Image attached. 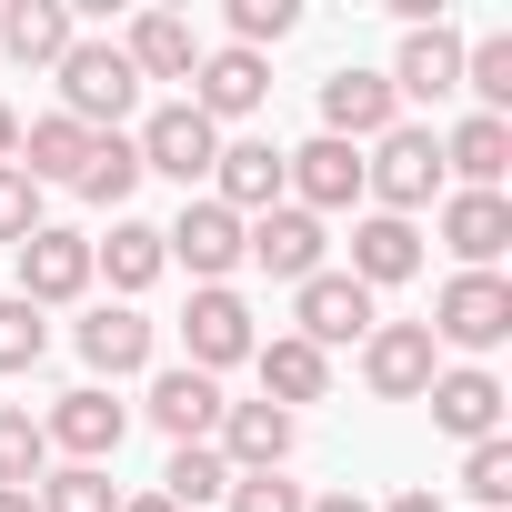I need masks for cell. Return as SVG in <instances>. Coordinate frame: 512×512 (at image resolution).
<instances>
[{
    "label": "cell",
    "mask_w": 512,
    "mask_h": 512,
    "mask_svg": "<svg viewBox=\"0 0 512 512\" xmlns=\"http://www.w3.org/2000/svg\"><path fill=\"white\" fill-rule=\"evenodd\" d=\"M171 442H211L221 432V382L211 372H191V362H171V372H151V402H141Z\"/></svg>",
    "instance_id": "cell-24"
},
{
    "label": "cell",
    "mask_w": 512,
    "mask_h": 512,
    "mask_svg": "<svg viewBox=\"0 0 512 512\" xmlns=\"http://www.w3.org/2000/svg\"><path fill=\"white\" fill-rule=\"evenodd\" d=\"M41 472H51L41 412H31V402H0V492H41Z\"/></svg>",
    "instance_id": "cell-30"
},
{
    "label": "cell",
    "mask_w": 512,
    "mask_h": 512,
    "mask_svg": "<svg viewBox=\"0 0 512 512\" xmlns=\"http://www.w3.org/2000/svg\"><path fill=\"white\" fill-rule=\"evenodd\" d=\"M392 101H452L462 91V31L452 21H422V31H402V51H392Z\"/></svg>",
    "instance_id": "cell-17"
},
{
    "label": "cell",
    "mask_w": 512,
    "mask_h": 512,
    "mask_svg": "<svg viewBox=\"0 0 512 512\" xmlns=\"http://www.w3.org/2000/svg\"><path fill=\"white\" fill-rule=\"evenodd\" d=\"M312 492L292 482V472H231V492H221V512H302Z\"/></svg>",
    "instance_id": "cell-37"
},
{
    "label": "cell",
    "mask_w": 512,
    "mask_h": 512,
    "mask_svg": "<svg viewBox=\"0 0 512 512\" xmlns=\"http://www.w3.org/2000/svg\"><path fill=\"white\" fill-rule=\"evenodd\" d=\"M41 432H51V452H61V462H111V452H121V432H131V402H111L101 382H71V392L41 412Z\"/></svg>",
    "instance_id": "cell-13"
},
{
    "label": "cell",
    "mask_w": 512,
    "mask_h": 512,
    "mask_svg": "<svg viewBox=\"0 0 512 512\" xmlns=\"http://www.w3.org/2000/svg\"><path fill=\"white\" fill-rule=\"evenodd\" d=\"M161 262H181L191 272V292H211V282H231L241 272V221L201 191V201H181V221L161 231Z\"/></svg>",
    "instance_id": "cell-11"
},
{
    "label": "cell",
    "mask_w": 512,
    "mask_h": 512,
    "mask_svg": "<svg viewBox=\"0 0 512 512\" xmlns=\"http://www.w3.org/2000/svg\"><path fill=\"white\" fill-rule=\"evenodd\" d=\"M282 201L292 211H312V221H332V211H352L362 201V151L352 141H302V151H282Z\"/></svg>",
    "instance_id": "cell-9"
},
{
    "label": "cell",
    "mask_w": 512,
    "mask_h": 512,
    "mask_svg": "<svg viewBox=\"0 0 512 512\" xmlns=\"http://www.w3.org/2000/svg\"><path fill=\"white\" fill-rule=\"evenodd\" d=\"M422 332H432V352H472V362L502 352V342H512V282H502V272H452V282L432 292V322H422Z\"/></svg>",
    "instance_id": "cell-3"
},
{
    "label": "cell",
    "mask_w": 512,
    "mask_h": 512,
    "mask_svg": "<svg viewBox=\"0 0 512 512\" xmlns=\"http://www.w3.org/2000/svg\"><path fill=\"white\" fill-rule=\"evenodd\" d=\"M432 372H442V352H432L422 322H372V332H362V392H372V402H422Z\"/></svg>",
    "instance_id": "cell-10"
},
{
    "label": "cell",
    "mask_w": 512,
    "mask_h": 512,
    "mask_svg": "<svg viewBox=\"0 0 512 512\" xmlns=\"http://www.w3.org/2000/svg\"><path fill=\"white\" fill-rule=\"evenodd\" d=\"M71 191H81V201H91V211H111V221H121V201H131V191H141V151H131V131H101V141H91V161H81V181H71Z\"/></svg>",
    "instance_id": "cell-29"
},
{
    "label": "cell",
    "mask_w": 512,
    "mask_h": 512,
    "mask_svg": "<svg viewBox=\"0 0 512 512\" xmlns=\"http://www.w3.org/2000/svg\"><path fill=\"white\" fill-rule=\"evenodd\" d=\"M71 41H81L71 0H11V11H0V51H11L21 71H61Z\"/></svg>",
    "instance_id": "cell-26"
},
{
    "label": "cell",
    "mask_w": 512,
    "mask_h": 512,
    "mask_svg": "<svg viewBox=\"0 0 512 512\" xmlns=\"http://www.w3.org/2000/svg\"><path fill=\"white\" fill-rule=\"evenodd\" d=\"M372 322H382V302H372V292H362L352 272H312V282L292 292V332H302V342H312L322 362H332L342 342L362 352V332H372Z\"/></svg>",
    "instance_id": "cell-6"
},
{
    "label": "cell",
    "mask_w": 512,
    "mask_h": 512,
    "mask_svg": "<svg viewBox=\"0 0 512 512\" xmlns=\"http://www.w3.org/2000/svg\"><path fill=\"white\" fill-rule=\"evenodd\" d=\"M502 241H512V201L502 191H442V251L462 272H492Z\"/></svg>",
    "instance_id": "cell-21"
},
{
    "label": "cell",
    "mask_w": 512,
    "mask_h": 512,
    "mask_svg": "<svg viewBox=\"0 0 512 512\" xmlns=\"http://www.w3.org/2000/svg\"><path fill=\"white\" fill-rule=\"evenodd\" d=\"M11 151H21V111H11V101H0V161H11Z\"/></svg>",
    "instance_id": "cell-41"
},
{
    "label": "cell",
    "mask_w": 512,
    "mask_h": 512,
    "mask_svg": "<svg viewBox=\"0 0 512 512\" xmlns=\"http://www.w3.org/2000/svg\"><path fill=\"white\" fill-rule=\"evenodd\" d=\"M131 151H141V181L161 171V181H211V161H221V131L191 111V101H161V111H141V131H131Z\"/></svg>",
    "instance_id": "cell-5"
},
{
    "label": "cell",
    "mask_w": 512,
    "mask_h": 512,
    "mask_svg": "<svg viewBox=\"0 0 512 512\" xmlns=\"http://www.w3.org/2000/svg\"><path fill=\"white\" fill-rule=\"evenodd\" d=\"M382 512H442V492H432V482H412V492H392Z\"/></svg>",
    "instance_id": "cell-39"
},
{
    "label": "cell",
    "mask_w": 512,
    "mask_h": 512,
    "mask_svg": "<svg viewBox=\"0 0 512 512\" xmlns=\"http://www.w3.org/2000/svg\"><path fill=\"white\" fill-rule=\"evenodd\" d=\"M101 272H111V302H141V292L171 272V262H161V221H131V211H121L111 241H91V282H101Z\"/></svg>",
    "instance_id": "cell-25"
},
{
    "label": "cell",
    "mask_w": 512,
    "mask_h": 512,
    "mask_svg": "<svg viewBox=\"0 0 512 512\" xmlns=\"http://www.w3.org/2000/svg\"><path fill=\"white\" fill-rule=\"evenodd\" d=\"M392 121H402V101H392V81H382V71H332V81H322V141L372 151Z\"/></svg>",
    "instance_id": "cell-18"
},
{
    "label": "cell",
    "mask_w": 512,
    "mask_h": 512,
    "mask_svg": "<svg viewBox=\"0 0 512 512\" xmlns=\"http://www.w3.org/2000/svg\"><path fill=\"white\" fill-rule=\"evenodd\" d=\"M211 201H221L231 221H262V211L282 201V141H221V161H211Z\"/></svg>",
    "instance_id": "cell-19"
},
{
    "label": "cell",
    "mask_w": 512,
    "mask_h": 512,
    "mask_svg": "<svg viewBox=\"0 0 512 512\" xmlns=\"http://www.w3.org/2000/svg\"><path fill=\"white\" fill-rule=\"evenodd\" d=\"M231 492V462L211 452V442H171V462H161V502L171 512H201V502H221Z\"/></svg>",
    "instance_id": "cell-31"
},
{
    "label": "cell",
    "mask_w": 512,
    "mask_h": 512,
    "mask_svg": "<svg viewBox=\"0 0 512 512\" xmlns=\"http://www.w3.org/2000/svg\"><path fill=\"white\" fill-rule=\"evenodd\" d=\"M121 51H131V71H141V81H181V91H191V71H201V31H191L181 11H141Z\"/></svg>",
    "instance_id": "cell-27"
},
{
    "label": "cell",
    "mask_w": 512,
    "mask_h": 512,
    "mask_svg": "<svg viewBox=\"0 0 512 512\" xmlns=\"http://www.w3.org/2000/svg\"><path fill=\"white\" fill-rule=\"evenodd\" d=\"M251 372H262V402H272V412H292V422H302V402H322V392H332V362H322L302 332H262Z\"/></svg>",
    "instance_id": "cell-22"
},
{
    "label": "cell",
    "mask_w": 512,
    "mask_h": 512,
    "mask_svg": "<svg viewBox=\"0 0 512 512\" xmlns=\"http://www.w3.org/2000/svg\"><path fill=\"white\" fill-rule=\"evenodd\" d=\"M31 502L41 512H121V482H111V462H51Z\"/></svg>",
    "instance_id": "cell-32"
},
{
    "label": "cell",
    "mask_w": 512,
    "mask_h": 512,
    "mask_svg": "<svg viewBox=\"0 0 512 512\" xmlns=\"http://www.w3.org/2000/svg\"><path fill=\"white\" fill-rule=\"evenodd\" d=\"M462 492H472L482 512H502V502H512V442H502V432L462 452Z\"/></svg>",
    "instance_id": "cell-36"
},
{
    "label": "cell",
    "mask_w": 512,
    "mask_h": 512,
    "mask_svg": "<svg viewBox=\"0 0 512 512\" xmlns=\"http://www.w3.org/2000/svg\"><path fill=\"white\" fill-rule=\"evenodd\" d=\"M292 442H302V422L272 402H221V432H211V452L231 472H292Z\"/></svg>",
    "instance_id": "cell-16"
},
{
    "label": "cell",
    "mask_w": 512,
    "mask_h": 512,
    "mask_svg": "<svg viewBox=\"0 0 512 512\" xmlns=\"http://www.w3.org/2000/svg\"><path fill=\"white\" fill-rule=\"evenodd\" d=\"M362 191H372V211H392V221H412V211H432L452 181H442V131H422V121H392L372 151H362Z\"/></svg>",
    "instance_id": "cell-1"
},
{
    "label": "cell",
    "mask_w": 512,
    "mask_h": 512,
    "mask_svg": "<svg viewBox=\"0 0 512 512\" xmlns=\"http://www.w3.org/2000/svg\"><path fill=\"white\" fill-rule=\"evenodd\" d=\"M181 101H191L211 131H221V121H251V111L272 101V61H262V51H231V41H221V51H201V71H191V91H181Z\"/></svg>",
    "instance_id": "cell-14"
},
{
    "label": "cell",
    "mask_w": 512,
    "mask_h": 512,
    "mask_svg": "<svg viewBox=\"0 0 512 512\" xmlns=\"http://www.w3.org/2000/svg\"><path fill=\"white\" fill-rule=\"evenodd\" d=\"M302 512H372V502H362V492H312Z\"/></svg>",
    "instance_id": "cell-40"
},
{
    "label": "cell",
    "mask_w": 512,
    "mask_h": 512,
    "mask_svg": "<svg viewBox=\"0 0 512 512\" xmlns=\"http://www.w3.org/2000/svg\"><path fill=\"white\" fill-rule=\"evenodd\" d=\"M31 231H41V191H31V171H21V161H0V241L21 251Z\"/></svg>",
    "instance_id": "cell-38"
},
{
    "label": "cell",
    "mask_w": 512,
    "mask_h": 512,
    "mask_svg": "<svg viewBox=\"0 0 512 512\" xmlns=\"http://www.w3.org/2000/svg\"><path fill=\"white\" fill-rule=\"evenodd\" d=\"M181 352H191V372H241L251 352H262V322H251V302L231 292V282H211V292H191V312H181Z\"/></svg>",
    "instance_id": "cell-4"
},
{
    "label": "cell",
    "mask_w": 512,
    "mask_h": 512,
    "mask_svg": "<svg viewBox=\"0 0 512 512\" xmlns=\"http://www.w3.org/2000/svg\"><path fill=\"white\" fill-rule=\"evenodd\" d=\"M342 272L382 302L392 282H412V272H422V231H412V221H392V211H362V221H352V262H342Z\"/></svg>",
    "instance_id": "cell-20"
},
{
    "label": "cell",
    "mask_w": 512,
    "mask_h": 512,
    "mask_svg": "<svg viewBox=\"0 0 512 512\" xmlns=\"http://www.w3.org/2000/svg\"><path fill=\"white\" fill-rule=\"evenodd\" d=\"M502 171H512V121L462 111V121L442 131V181H452V191H502Z\"/></svg>",
    "instance_id": "cell-23"
},
{
    "label": "cell",
    "mask_w": 512,
    "mask_h": 512,
    "mask_svg": "<svg viewBox=\"0 0 512 512\" xmlns=\"http://www.w3.org/2000/svg\"><path fill=\"white\" fill-rule=\"evenodd\" d=\"M11 262H21V282H11V292H21L31 312H61V302H81V292H91V231L41 221V231L11 251Z\"/></svg>",
    "instance_id": "cell-7"
},
{
    "label": "cell",
    "mask_w": 512,
    "mask_h": 512,
    "mask_svg": "<svg viewBox=\"0 0 512 512\" xmlns=\"http://www.w3.org/2000/svg\"><path fill=\"white\" fill-rule=\"evenodd\" d=\"M322 251H332V231H322L312 211H292V201H272L262 221H241V262H262V272H272V282H292V292H302L312 272H332Z\"/></svg>",
    "instance_id": "cell-8"
},
{
    "label": "cell",
    "mask_w": 512,
    "mask_h": 512,
    "mask_svg": "<svg viewBox=\"0 0 512 512\" xmlns=\"http://www.w3.org/2000/svg\"><path fill=\"white\" fill-rule=\"evenodd\" d=\"M121 512H171V502L161 492H121Z\"/></svg>",
    "instance_id": "cell-42"
},
{
    "label": "cell",
    "mask_w": 512,
    "mask_h": 512,
    "mask_svg": "<svg viewBox=\"0 0 512 512\" xmlns=\"http://www.w3.org/2000/svg\"><path fill=\"white\" fill-rule=\"evenodd\" d=\"M302 31V0H231V51H272Z\"/></svg>",
    "instance_id": "cell-35"
},
{
    "label": "cell",
    "mask_w": 512,
    "mask_h": 512,
    "mask_svg": "<svg viewBox=\"0 0 512 512\" xmlns=\"http://www.w3.org/2000/svg\"><path fill=\"white\" fill-rule=\"evenodd\" d=\"M71 342H81V362H91L101 392L131 382V372H151V312H141V302H91V312L71 322Z\"/></svg>",
    "instance_id": "cell-12"
},
{
    "label": "cell",
    "mask_w": 512,
    "mask_h": 512,
    "mask_svg": "<svg viewBox=\"0 0 512 512\" xmlns=\"http://www.w3.org/2000/svg\"><path fill=\"white\" fill-rule=\"evenodd\" d=\"M91 141H101V131H81V121H61V111H41V121L21 131V151H11V161L31 171V191H51V181L71 191V181H81V161H91Z\"/></svg>",
    "instance_id": "cell-28"
},
{
    "label": "cell",
    "mask_w": 512,
    "mask_h": 512,
    "mask_svg": "<svg viewBox=\"0 0 512 512\" xmlns=\"http://www.w3.org/2000/svg\"><path fill=\"white\" fill-rule=\"evenodd\" d=\"M41 352H51V312H31L21 292H0V382L41 372Z\"/></svg>",
    "instance_id": "cell-34"
},
{
    "label": "cell",
    "mask_w": 512,
    "mask_h": 512,
    "mask_svg": "<svg viewBox=\"0 0 512 512\" xmlns=\"http://www.w3.org/2000/svg\"><path fill=\"white\" fill-rule=\"evenodd\" d=\"M422 402H432V432H452V442H462V452H472V442H492V432H502V382H492V372H482V362H442V372H432V392H422Z\"/></svg>",
    "instance_id": "cell-15"
},
{
    "label": "cell",
    "mask_w": 512,
    "mask_h": 512,
    "mask_svg": "<svg viewBox=\"0 0 512 512\" xmlns=\"http://www.w3.org/2000/svg\"><path fill=\"white\" fill-rule=\"evenodd\" d=\"M51 81H61V121H81V131H121L141 111V71L121 41H71Z\"/></svg>",
    "instance_id": "cell-2"
},
{
    "label": "cell",
    "mask_w": 512,
    "mask_h": 512,
    "mask_svg": "<svg viewBox=\"0 0 512 512\" xmlns=\"http://www.w3.org/2000/svg\"><path fill=\"white\" fill-rule=\"evenodd\" d=\"M462 91H472L492 121H512V31H482V41H462Z\"/></svg>",
    "instance_id": "cell-33"
},
{
    "label": "cell",
    "mask_w": 512,
    "mask_h": 512,
    "mask_svg": "<svg viewBox=\"0 0 512 512\" xmlns=\"http://www.w3.org/2000/svg\"><path fill=\"white\" fill-rule=\"evenodd\" d=\"M0 512H41V502H31V492H0Z\"/></svg>",
    "instance_id": "cell-43"
}]
</instances>
